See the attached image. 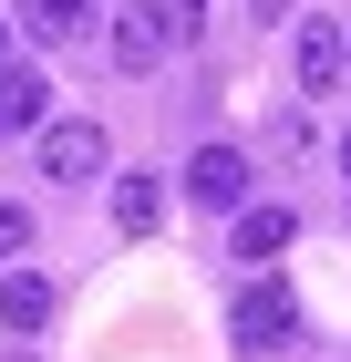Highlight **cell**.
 I'll list each match as a JSON object with an SVG mask.
<instances>
[{"label": "cell", "instance_id": "obj_1", "mask_svg": "<svg viewBox=\"0 0 351 362\" xmlns=\"http://www.w3.org/2000/svg\"><path fill=\"white\" fill-rule=\"evenodd\" d=\"M290 332H299L290 279H248L238 300H227V341H238V352H290Z\"/></svg>", "mask_w": 351, "mask_h": 362}, {"label": "cell", "instance_id": "obj_3", "mask_svg": "<svg viewBox=\"0 0 351 362\" xmlns=\"http://www.w3.org/2000/svg\"><path fill=\"white\" fill-rule=\"evenodd\" d=\"M290 62H299V104H321V93L351 83V31L310 11V21H299V42H290Z\"/></svg>", "mask_w": 351, "mask_h": 362}, {"label": "cell", "instance_id": "obj_6", "mask_svg": "<svg viewBox=\"0 0 351 362\" xmlns=\"http://www.w3.org/2000/svg\"><path fill=\"white\" fill-rule=\"evenodd\" d=\"M11 21H21L42 52H62V42H93V0H11Z\"/></svg>", "mask_w": 351, "mask_h": 362}, {"label": "cell", "instance_id": "obj_9", "mask_svg": "<svg viewBox=\"0 0 351 362\" xmlns=\"http://www.w3.org/2000/svg\"><path fill=\"white\" fill-rule=\"evenodd\" d=\"M52 300H62V290H52V279H42V269H0V332H42V321H52Z\"/></svg>", "mask_w": 351, "mask_h": 362}, {"label": "cell", "instance_id": "obj_8", "mask_svg": "<svg viewBox=\"0 0 351 362\" xmlns=\"http://www.w3.org/2000/svg\"><path fill=\"white\" fill-rule=\"evenodd\" d=\"M42 124H52V83L31 62H11L0 73V135H42Z\"/></svg>", "mask_w": 351, "mask_h": 362}, {"label": "cell", "instance_id": "obj_4", "mask_svg": "<svg viewBox=\"0 0 351 362\" xmlns=\"http://www.w3.org/2000/svg\"><path fill=\"white\" fill-rule=\"evenodd\" d=\"M186 197L217 207V218H238V207H248V156H238V145H196V156H186Z\"/></svg>", "mask_w": 351, "mask_h": 362}, {"label": "cell", "instance_id": "obj_5", "mask_svg": "<svg viewBox=\"0 0 351 362\" xmlns=\"http://www.w3.org/2000/svg\"><path fill=\"white\" fill-rule=\"evenodd\" d=\"M104 52H114V73H155V62L176 52V42L155 31V11H145V0H124V11L104 21Z\"/></svg>", "mask_w": 351, "mask_h": 362}, {"label": "cell", "instance_id": "obj_11", "mask_svg": "<svg viewBox=\"0 0 351 362\" xmlns=\"http://www.w3.org/2000/svg\"><path fill=\"white\" fill-rule=\"evenodd\" d=\"M145 11H155L165 42H196V31H207V0H145Z\"/></svg>", "mask_w": 351, "mask_h": 362}, {"label": "cell", "instance_id": "obj_15", "mask_svg": "<svg viewBox=\"0 0 351 362\" xmlns=\"http://www.w3.org/2000/svg\"><path fill=\"white\" fill-rule=\"evenodd\" d=\"M341 176H351V124H341Z\"/></svg>", "mask_w": 351, "mask_h": 362}, {"label": "cell", "instance_id": "obj_2", "mask_svg": "<svg viewBox=\"0 0 351 362\" xmlns=\"http://www.w3.org/2000/svg\"><path fill=\"white\" fill-rule=\"evenodd\" d=\"M31 166L52 176V187H93V176H104V124H83V114H52V124L31 135Z\"/></svg>", "mask_w": 351, "mask_h": 362}, {"label": "cell", "instance_id": "obj_13", "mask_svg": "<svg viewBox=\"0 0 351 362\" xmlns=\"http://www.w3.org/2000/svg\"><path fill=\"white\" fill-rule=\"evenodd\" d=\"M248 21H258V31H279V21H290V31H299L310 11H299V0H248Z\"/></svg>", "mask_w": 351, "mask_h": 362}, {"label": "cell", "instance_id": "obj_14", "mask_svg": "<svg viewBox=\"0 0 351 362\" xmlns=\"http://www.w3.org/2000/svg\"><path fill=\"white\" fill-rule=\"evenodd\" d=\"M0 73H11V11H0Z\"/></svg>", "mask_w": 351, "mask_h": 362}, {"label": "cell", "instance_id": "obj_7", "mask_svg": "<svg viewBox=\"0 0 351 362\" xmlns=\"http://www.w3.org/2000/svg\"><path fill=\"white\" fill-rule=\"evenodd\" d=\"M290 238H299V207H238V228H227V249H238L248 269H269Z\"/></svg>", "mask_w": 351, "mask_h": 362}, {"label": "cell", "instance_id": "obj_10", "mask_svg": "<svg viewBox=\"0 0 351 362\" xmlns=\"http://www.w3.org/2000/svg\"><path fill=\"white\" fill-rule=\"evenodd\" d=\"M114 228H124V238H155V218H165V176H145V166H124L114 176Z\"/></svg>", "mask_w": 351, "mask_h": 362}, {"label": "cell", "instance_id": "obj_12", "mask_svg": "<svg viewBox=\"0 0 351 362\" xmlns=\"http://www.w3.org/2000/svg\"><path fill=\"white\" fill-rule=\"evenodd\" d=\"M21 249H31V207L0 197V269H21Z\"/></svg>", "mask_w": 351, "mask_h": 362}, {"label": "cell", "instance_id": "obj_16", "mask_svg": "<svg viewBox=\"0 0 351 362\" xmlns=\"http://www.w3.org/2000/svg\"><path fill=\"white\" fill-rule=\"evenodd\" d=\"M0 362H31V352H0Z\"/></svg>", "mask_w": 351, "mask_h": 362}]
</instances>
